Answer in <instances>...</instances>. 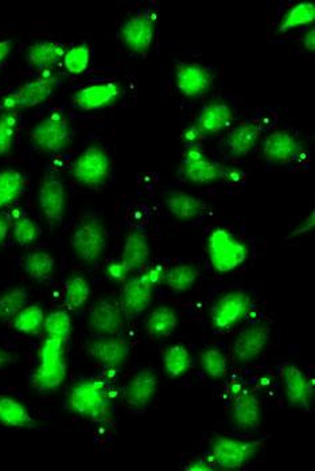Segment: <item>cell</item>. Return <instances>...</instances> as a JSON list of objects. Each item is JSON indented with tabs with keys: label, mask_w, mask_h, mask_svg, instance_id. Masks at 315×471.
<instances>
[{
	"label": "cell",
	"mask_w": 315,
	"mask_h": 471,
	"mask_svg": "<svg viewBox=\"0 0 315 471\" xmlns=\"http://www.w3.org/2000/svg\"><path fill=\"white\" fill-rule=\"evenodd\" d=\"M227 172L228 169L224 164L208 158L199 147L186 149L181 162V174L196 185H207L223 180Z\"/></svg>",
	"instance_id": "obj_12"
},
{
	"label": "cell",
	"mask_w": 315,
	"mask_h": 471,
	"mask_svg": "<svg viewBox=\"0 0 315 471\" xmlns=\"http://www.w3.org/2000/svg\"><path fill=\"white\" fill-rule=\"evenodd\" d=\"M251 297L243 290L227 292L218 298L210 310V320L216 330H229L238 325L251 310Z\"/></svg>",
	"instance_id": "obj_11"
},
{
	"label": "cell",
	"mask_w": 315,
	"mask_h": 471,
	"mask_svg": "<svg viewBox=\"0 0 315 471\" xmlns=\"http://www.w3.org/2000/svg\"><path fill=\"white\" fill-rule=\"evenodd\" d=\"M208 254L215 271L227 273L244 264L248 257V249L236 236L227 229L218 228L208 238Z\"/></svg>",
	"instance_id": "obj_7"
},
{
	"label": "cell",
	"mask_w": 315,
	"mask_h": 471,
	"mask_svg": "<svg viewBox=\"0 0 315 471\" xmlns=\"http://www.w3.org/2000/svg\"><path fill=\"white\" fill-rule=\"evenodd\" d=\"M300 139L286 130H278L265 136L263 141V155L271 163L290 164L302 154Z\"/></svg>",
	"instance_id": "obj_20"
},
{
	"label": "cell",
	"mask_w": 315,
	"mask_h": 471,
	"mask_svg": "<svg viewBox=\"0 0 315 471\" xmlns=\"http://www.w3.org/2000/svg\"><path fill=\"white\" fill-rule=\"evenodd\" d=\"M68 374L65 344L46 337L38 353V364L32 372V384L38 392L51 393L59 391Z\"/></svg>",
	"instance_id": "obj_2"
},
{
	"label": "cell",
	"mask_w": 315,
	"mask_h": 471,
	"mask_svg": "<svg viewBox=\"0 0 315 471\" xmlns=\"http://www.w3.org/2000/svg\"><path fill=\"white\" fill-rule=\"evenodd\" d=\"M199 273L193 265L181 264L175 265L171 270L166 271L163 283L174 292L190 291L197 282H199Z\"/></svg>",
	"instance_id": "obj_34"
},
{
	"label": "cell",
	"mask_w": 315,
	"mask_h": 471,
	"mask_svg": "<svg viewBox=\"0 0 315 471\" xmlns=\"http://www.w3.org/2000/svg\"><path fill=\"white\" fill-rule=\"evenodd\" d=\"M183 470L188 471H213L216 470L215 464H213L210 457L205 458V457H199V458L193 459V461L189 462V465H186L183 467Z\"/></svg>",
	"instance_id": "obj_47"
},
{
	"label": "cell",
	"mask_w": 315,
	"mask_h": 471,
	"mask_svg": "<svg viewBox=\"0 0 315 471\" xmlns=\"http://www.w3.org/2000/svg\"><path fill=\"white\" fill-rule=\"evenodd\" d=\"M155 26L157 16L154 11H138L120 24V42L131 53L146 56L154 42Z\"/></svg>",
	"instance_id": "obj_8"
},
{
	"label": "cell",
	"mask_w": 315,
	"mask_h": 471,
	"mask_svg": "<svg viewBox=\"0 0 315 471\" xmlns=\"http://www.w3.org/2000/svg\"><path fill=\"white\" fill-rule=\"evenodd\" d=\"M259 453V443L218 435L210 448V459L216 469L238 470Z\"/></svg>",
	"instance_id": "obj_9"
},
{
	"label": "cell",
	"mask_w": 315,
	"mask_h": 471,
	"mask_svg": "<svg viewBox=\"0 0 315 471\" xmlns=\"http://www.w3.org/2000/svg\"><path fill=\"white\" fill-rule=\"evenodd\" d=\"M202 371L210 379L220 380L228 374V360L227 356L218 347H208L199 356Z\"/></svg>",
	"instance_id": "obj_39"
},
{
	"label": "cell",
	"mask_w": 315,
	"mask_h": 471,
	"mask_svg": "<svg viewBox=\"0 0 315 471\" xmlns=\"http://www.w3.org/2000/svg\"><path fill=\"white\" fill-rule=\"evenodd\" d=\"M114 405L111 385L103 379L81 380L70 390L68 408L70 412L93 423H103L109 419Z\"/></svg>",
	"instance_id": "obj_1"
},
{
	"label": "cell",
	"mask_w": 315,
	"mask_h": 471,
	"mask_svg": "<svg viewBox=\"0 0 315 471\" xmlns=\"http://www.w3.org/2000/svg\"><path fill=\"white\" fill-rule=\"evenodd\" d=\"M213 84V73L194 62H183L175 68V85L181 95L189 98L204 96Z\"/></svg>",
	"instance_id": "obj_21"
},
{
	"label": "cell",
	"mask_w": 315,
	"mask_h": 471,
	"mask_svg": "<svg viewBox=\"0 0 315 471\" xmlns=\"http://www.w3.org/2000/svg\"><path fill=\"white\" fill-rule=\"evenodd\" d=\"M158 385V374L153 369H141L125 384L123 393L125 404L134 410H147L157 396Z\"/></svg>",
	"instance_id": "obj_18"
},
{
	"label": "cell",
	"mask_w": 315,
	"mask_h": 471,
	"mask_svg": "<svg viewBox=\"0 0 315 471\" xmlns=\"http://www.w3.org/2000/svg\"><path fill=\"white\" fill-rule=\"evenodd\" d=\"M23 270L32 281H51L56 270V260L49 252L34 251L24 257Z\"/></svg>",
	"instance_id": "obj_31"
},
{
	"label": "cell",
	"mask_w": 315,
	"mask_h": 471,
	"mask_svg": "<svg viewBox=\"0 0 315 471\" xmlns=\"http://www.w3.org/2000/svg\"><path fill=\"white\" fill-rule=\"evenodd\" d=\"M315 19V5L311 2H301L292 5L279 23V32H287L290 30L313 24Z\"/></svg>",
	"instance_id": "obj_35"
},
{
	"label": "cell",
	"mask_w": 315,
	"mask_h": 471,
	"mask_svg": "<svg viewBox=\"0 0 315 471\" xmlns=\"http://www.w3.org/2000/svg\"><path fill=\"white\" fill-rule=\"evenodd\" d=\"M11 223L8 220L7 216L0 213V246L5 244V241L7 240L8 234H10Z\"/></svg>",
	"instance_id": "obj_48"
},
{
	"label": "cell",
	"mask_w": 315,
	"mask_h": 471,
	"mask_svg": "<svg viewBox=\"0 0 315 471\" xmlns=\"http://www.w3.org/2000/svg\"><path fill=\"white\" fill-rule=\"evenodd\" d=\"M61 79L53 73L43 72L34 79L24 82L21 87L5 96L2 100V111L18 112L23 109L35 108L46 103L56 92Z\"/></svg>",
	"instance_id": "obj_4"
},
{
	"label": "cell",
	"mask_w": 315,
	"mask_h": 471,
	"mask_svg": "<svg viewBox=\"0 0 315 471\" xmlns=\"http://www.w3.org/2000/svg\"><path fill=\"white\" fill-rule=\"evenodd\" d=\"M150 243L149 238L142 232H131L125 237L123 244L122 262L130 268L131 271H138L146 267L150 260Z\"/></svg>",
	"instance_id": "obj_28"
},
{
	"label": "cell",
	"mask_w": 315,
	"mask_h": 471,
	"mask_svg": "<svg viewBox=\"0 0 315 471\" xmlns=\"http://www.w3.org/2000/svg\"><path fill=\"white\" fill-rule=\"evenodd\" d=\"M0 427L34 429L35 419L23 402L8 394H0Z\"/></svg>",
	"instance_id": "obj_26"
},
{
	"label": "cell",
	"mask_w": 315,
	"mask_h": 471,
	"mask_svg": "<svg viewBox=\"0 0 315 471\" xmlns=\"http://www.w3.org/2000/svg\"><path fill=\"white\" fill-rule=\"evenodd\" d=\"M11 363H13V356H11V353L0 347V371H3V369L10 365Z\"/></svg>",
	"instance_id": "obj_51"
},
{
	"label": "cell",
	"mask_w": 315,
	"mask_h": 471,
	"mask_svg": "<svg viewBox=\"0 0 315 471\" xmlns=\"http://www.w3.org/2000/svg\"><path fill=\"white\" fill-rule=\"evenodd\" d=\"M11 231H13L14 240L21 246L32 245L40 237V228L35 221L27 216H19L15 218L11 224Z\"/></svg>",
	"instance_id": "obj_41"
},
{
	"label": "cell",
	"mask_w": 315,
	"mask_h": 471,
	"mask_svg": "<svg viewBox=\"0 0 315 471\" xmlns=\"http://www.w3.org/2000/svg\"><path fill=\"white\" fill-rule=\"evenodd\" d=\"M45 313L43 309L38 305H27L23 310L21 311L13 319V328L18 333L27 334V336H34L40 333L43 328V322H45Z\"/></svg>",
	"instance_id": "obj_36"
},
{
	"label": "cell",
	"mask_w": 315,
	"mask_h": 471,
	"mask_svg": "<svg viewBox=\"0 0 315 471\" xmlns=\"http://www.w3.org/2000/svg\"><path fill=\"white\" fill-rule=\"evenodd\" d=\"M271 341V328L265 325H252L244 328L235 338L232 353L240 364H251L267 349Z\"/></svg>",
	"instance_id": "obj_17"
},
{
	"label": "cell",
	"mask_w": 315,
	"mask_h": 471,
	"mask_svg": "<svg viewBox=\"0 0 315 471\" xmlns=\"http://www.w3.org/2000/svg\"><path fill=\"white\" fill-rule=\"evenodd\" d=\"M88 355L103 368L116 371L130 357L131 346L125 337L100 336L89 342Z\"/></svg>",
	"instance_id": "obj_13"
},
{
	"label": "cell",
	"mask_w": 315,
	"mask_h": 471,
	"mask_svg": "<svg viewBox=\"0 0 315 471\" xmlns=\"http://www.w3.org/2000/svg\"><path fill=\"white\" fill-rule=\"evenodd\" d=\"M154 297V287L142 275L130 278L123 283L119 306L125 319L134 320L150 308Z\"/></svg>",
	"instance_id": "obj_16"
},
{
	"label": "cell",
	"mask_w": 315,
	"mask_h": 471,
	"mask_svg": "<svg viewBox=\"0 0 315 471\" xmlns=\"http://www.w3.org/2000/svg\"><path fill=\"white\" fill-rule=\"evenodd\" d=\"M287 402L294 410L310 412L314 402L315 382L294 364H284L281 369Z\"/></svg>",
	"instance_id": "obj_10"
},
{
	"label": "cell",
	"mask_w": 315,
	"mask_h": 471,
	"mask_svg": "<svg viewBox=\"0 0 315 471\" xmlns=\"http://www.w3.org/2000/svg\"><path fill=\"white\" fill-rule=\"evenodd\" d=\"M16 112H0V157L11 152L18 130Z\"/></svg>",
	"instance_id": "obj_42"
},
{
	"label": "cell",
	"mask_w": 315,
	"mask_h": 471,
	"mask_svg": "<svg viewBox=\"0 0 315 471\" xmlns=\"http://www.w3.org/2000/svg\"><path fill=\"white\" fill-rule=\"evenodd\" d=\"M262 128L257 123L244 122L229 128L226 136V144L235 157H246L256 147Z\"/></svg>",
	"instance_id": "obj_24"
},
{
	"label": "cell",
	"mask_w": 315,
	"mask_h": 471,
	"mask_svg": "<svg viewBox=\"0 0 315 471\" xmlns=\"http://www.w3.org/2000/svg\"><path fill=\"white\" fill-rule=\"evenodd\" d=\"M178 322H180V317L174 309L170 306H159L149 314L144 326H146L147 333L153 338L166 339L174 334Z\"/></svg>",
	"instance_id": "obj_29"
},
{
	"label": "cell",
	"mask_w": 315,
	"mask_h": 471,
	"mask_svg": "<svg viewBox=\"0 0 315 471\" xmlns=\"http://www.w3.org/2000/svg\"><path fill=\"white\" fill-rule=\"evenodd\" d=\"M131 272H133V271H131L122 260L107 265V276H108L112 282H116V283H125V281L130 279Z\"/></svg>",
	"instance_id": "obj_43"
},
{
	"label": "cell",
	"mask_w": 315,
	"mask_h": 471,
	"mask_svg": "<svg viewBox=\"0 0 315 471\" xmlns=\"http://www.w3.org/2000/svg\"><path fill=\"white\" fill-rule=\"evenodd\" d=\"M13 53V42L10 40H0V65Z\"/></svg>",
	"instance_id": "obj_49"
},
{
	"label": "cell",
	"mask_w": 315,
	"mask_h": 471,
	"mask_svg": "<svg viewBox=\"0 0 315 471\" xmlns=\"http://www.w3.org/2000/svg\"><path fill=\"white\" fill-rule=\"evenodd\" d=\"M30 294L24 287H14L0 295V323L13 322L29 303Z\"/></svg>",
	"instance_id": "obj_33"
},
{
	"label": "cell",
	"mask_w": 315,
	"mask_h": 471,
	"mask_svg": "<svg viewBox=\"0 0 315 471\" xmlns=\"http://www.w3.org/2000/svg\"><path fill=\"white\" fill-rule=\"evenodd\" d=\"M234 119L235 115L231 106L223 103H215L201 109L196 125L205 136L215 135L231 127Z\"/></svg>",
	"instance_id": "obj_25"
},
{
	"label": "cell",
	"mask_w": 315,
	"mask_h": 471,
	"mask_svg": "<svg viewBox=\"0 0 315 471\" xmlns=\"http://www.w3.org/2000/svg\"><path fill=\"white\" fill-rule=\"evenodd\" d=\"M65 303L69 310H79L87 305L90 297V286L82 276H72L64 286Z\"/></svg>",
	"instance_id": "obj_38"
},
{
	"label": "cell",
	"mask_w": 315,
	"mask_h": 471,
	"mask_svg": "<svg viewBox=\"0 0 315 471\" xmlns=\"http://www.w3.org/2000/svg\"><path fill=\"white\" fill-rule=\"evenodd\" d=\"M262 402L256 393L243 391L235 396L232 402V421L240 431L254 432L262 424Z\"/></svg>",
	"instance_id": "obj_22"
},
{
	"label": "cell",
	"mask_w": 315,
	"mask_h": 471,
	"mask_svg": "<svg viewBox=\"0 0 315 471\" xmlns=\"http://www.w3.org/2000/svg\"><path fill=\"white\" fill-rule=\"evenodd\" d=\"M120 96H122V87L117 82H96L76 90L72 95V104L79 111H100L116 103Z\"/></svg>",
	"instance_id": "obj_15"
},
{
	"label": "cell",
	"mask_w": 315,
	"mask_h": 471,
	"mask_svg": "<svg viewBox=\"0 0 315 471\" xmlns=\"http://www.w3.org/2000/svg\"><path fill=\"white\" fill-rule=\"evenodd\" d=\"M303 46L309 53H314L315 51V30L310 29L303 35Z\"/></svg>",
	"instance_id": "obj_50"
},
{
	"label": "cell",
	"mask_w": 315,
	"mask_h": 471,
	"mask_svg": "<svg viewBox=\"0 0 315 471\" xmlns=\"http://www.w3.org/2000/svg\"><path fill=\"white\" fill-rule=\"evenodd\" d=\"M90 48L87 42L79 43L73 48L68 49L62 64L70 75H81L89 67Z\"/></svg>",
	"instance_id": "obj_40"
},
{
	"label": "cell",
	"mask_w": 315,
	"mask_h": 471,
	"mask_svg": "<svg viewBox=\"0 0 315 471\" xmlns=\"http://www.w3.org/2000/svg\"><path fill=\"white\" fill-rule=\"evenodd\" d=\"M315 226V212L309 213L308 216H306L305 220L302 221V223L300 224V226H295L294 231L290 234V238H297L301 237V236H305L310 234L311 231H313Z\"/></svg>",
	"instance_id": "obj_46"
},
{
	"label": "cell",
	"mask_w": 315,
	"mask_h": 471,
	"mask_svg": "<svg viewBox=\"0 0 315 471\" xmlns=\"http://www.w3.org/2000/svg\"><path fill=\"white\" fill-rule=\"evenodd\" d=\"M68 46L60 41L40 40L32 42L26 51L27 64L34 69L48 72L64 60Z\"/></svg>",
	"instance_id": "obj_23"
},
{
	"label": "cell",
	"mask_w": 315,
	"mask_h": 471,
	"mask_svg": "<svg viewBox=\"0 0 315 471\" xmlns=\"http://www.w3.org/2000/svg\"><path fill=\"white\" fill-rule=\"evenodd\" d=\"M205 135L199 130L196 125H189L183 130L182 133V143L186 149H193V147L201 146L204 142Z\"/></svg>",
	"instance_id": "obj_44"
},
{
	"label": "cell",
	"mask_w": 315,
	"mask_h": 471,
	"mask_svg": "<svg viewBox=\"0 0 315 471\" xmlns=\"http://www.w3.org/2000/svg\"><path fill=\"white\" fill-rule=\"evenodd\" d=\"M166 268L163 265H154V267L147 268L146 271L141 273L142 278L152 284L153 287H157L159 284L163 283L164 275H166Z\"/></svg>",
	"instance_id": "obj_45"
},
{
	"label": "cell",
	"mask_w": 315,
	"mask_h": 471,
	"mask_svg": "<svg viewBox=\"0 0 315 471\" xmlns=\"http://www.w3.org/2000/svg\"><path fill=\"white\" fill-rule=\"evenodd\" d=\"M27 180L14 169L0 170V210L10 207L26 190Z\"/></svg>",
	"instance_id": "obj_30"
},
{
	"label": "cell",
	"mask_w": 315,
	"mask_h": 471,
	"mask_svg": "<svg viewBox=\"0 0 315 471\" xmlns=\"http://www.w3.org/2000/svg\"><path fill=\"white\" fill-rule=\"evenodd\" d=\"M30 141L35 149L45 154H60L72 143L73 130L64 114L51 112L34 125L30 133Z\"/></svg>",
	"instance_id": "obj_5"
},
{
	"label": "cell",
	"mask_w": 315,
	"mask_h": 471,
	"mask_svg": "<svg viewBox=\"0 0 315 471\" xmlns=\"http://www.w3.org/2000/svg\"><path fill=\"white\" fill-rule=\"evenodd\" d=\"M125 315L119 303L112 300H98L88 314L90 328L100 336H120L125 330Z\"/></svg>",
	"instance_id": "obj_19"
},
{
	"label": "cell",
	"mask_w": 315,
	"mask_h": 471,
	"mask_svg": "<svg viewBox=\"0 0 315 471\" xmlns=\"http://www.w3.org/2000/svg\"><path fill=\"white\" fill-rule=\"evenodd\" d=\"M164 207L172 217L180 221H190L204 213L205 205L201 199L182 191L167 193L163 199Z\"/></svg>",
	"instance_id": "obj_27"
},
{
	"label": "cell",
	"mask_w": 315,
	"mask_h": 471,
	"mask_svg": "<svg viewBox=\"0 0 315 471\" xmlns=\"http://www.w3.org/2000/svg\"><path fill=\"white\" fill-rule=\"evenodd\" d=\"M191 355L183 345H172L163 353L164 371L170 379H180L191 368Z\"/></svg>",
	"instance_id": "obj_32"
},
{
	"label": "cell",
	"mask_w": 315,
	"mask_h": 471,
	"mask_svg": "<svg viewBox=\"0 0 315 471\" xmlns=\"http://www.w3.org/2000/svg\"><path fill=\"white\" fill-rule=\"evenodd\" d=\"M43 330L46 331L49 338L57 339L67 345L72 337V318L68 311H53V313L46 315Z\"/></svg>",
	"instance_id": "obj_37"
},
{
	"label": "cell",
	"mask_w": 315,
	"mask_h": 471,
	"mask_svg": "<svg viewBox=\"0 0 315 471\" xmlns=\"http://www.w3.org/2000/svg\"><path fill=\"white\" fill-rule=\"evenodd\" d=\"M65 188L59 175L49 172L41 180L38 190V204L45 216L49 226H57L64 218L65 213Z\"/></svg>",
	"instance_id": "obj_14"
},
{
	"label": "cell",
	"mask_w": 315,
	"mask_h": 471,
	"mask_svg": "<svg viewBox=\"0 0 315 471\" xmlns=\"http://www.w3.org/2000/svg\"><path fill=\"white\" fill-rule=\"evenodd\" d=\"M70 171L79 185L89 190H101L111 180V155L103 147H88L75 159Z\"/></svg>",
	"instance_id": "obj_3"
},
{
	"label": "cell",
	"mask_w": 315,
	"mask_h": 471,
	"mask_svg": "<svg viewBox=\"0 0 315 471\" xmlns=\"http://www.w3.org/2000/svg\"><path fill=\"white\" fill-rule=\"evenodd\" d=\"M108 243V232L100 218L88 216L73 231L70 245L81 262L93 264L103 256Z\"/></svg>",
	"instance_id": "obj_6"
}]
</instances>
